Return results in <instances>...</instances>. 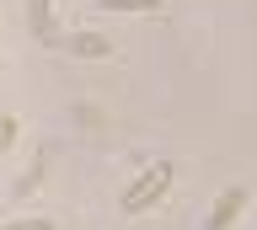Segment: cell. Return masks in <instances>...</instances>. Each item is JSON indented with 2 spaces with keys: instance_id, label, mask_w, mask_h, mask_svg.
Returning a JSON list of instances; mask_svg holds the SVG:
<instances>
[{
  "instance_id": "obj_8",
  "label": "cell",
  "mask_w": 257,
  "mask_h": 230,
  "mask_svg": "<svg viewBox=\"0 0 257 230\" xmlns=\"http://www.w3.org/2000/svg\"><path fill=\"white\" fill-rule=\"evenodd\" d=\"M6 230H54V219H11Z\"/></svg>"
},
{
  "instance_id": "obj_4",
  "label": "cell",
  "mask_w": 257,
  "mask_h": 230,
  "mask_svg": "<svg viewBox=\"0 0 257 230\" xmlns=\"http://www.w3.org/2000/svg\"><path fill=\"white\" fill-rule=\"evenodd\" d=\"M96 11H156L161 0H91Z\"/></svg>"
},
{
  "instance_id": "obj_7",
  "label": "cell",
  "mask_w": 257,
  "mask_h": 230,
  "mask_svg": "<svg viewBox=\"0 0 257 230\" xmlns=\"http://www.w3.org/2000/svg\"><path fill=\"white\" fill-rule=\"evenodd\" d=\"M38 177H43V155H38V161H32V171L22 182H16V193H32V187H38Z\"/></svg>"
},
{
  "instance_id": "obj_6",
  "label": "cell",
  "mask_w": 257,
  "mask_h": 230,
  "mask_svg": "<svg viewBox=\"0 0 257 230\" xmlns=\"http://www.w3.org/2000/svg\"><path fill=\"white\" fill-rule=\"evenodd\" d=\"M16 134H22V123L6 113V118H0V155H11V150H16Z\"/></svg>"
},
{
  "instance_id": "obj_1",
  "label": "cell",
  "mask_w": 257,
  "mask_h": 230,
  "mask_svg": "<svg viewBox=\"0 0 257 230\" xmlns=\"http://www.w3.org/2000/svg\"><path fill=\"white\" fill-rule=\"evenodd\" d=\"M172 177H177V171H172V161L145 166L140 177L123 187V198H118V203H123V214H145L150 203H161V198H166V187H172Z\"/></svg>"
},
{
  "instance_id": "obj_5",
  "label": "cell",
  "mask_w": 257,
  "mask_h": 230,
  "mask_svg": "<svg viewBox=\"0 0 257 230\" xmlns=\"http://www.w3.org/2000/svg\"><path fill=\"white\" fill-rule=\"evenodd\" d=\"M32 27L38 33H54V0H32Z\"/></svg>"
},
{
  "instance_id": "obj_2",
  "label": "cell",
  "mask_w": 257,
  "mask_h": 230,
  "mask_svg": "<svg viewBox=\"0 0 257 230\" xmlns=\"http://www.w3.org/2000/svg\"><path fill=\"white\" fill-rule=\"evenodd\" d=\"M241 209H246V187L220 193V198H214V209H209V219H204V230H230L241 219Z\"/></svg>"
},
{
  "instance_id": "obj_3",
  "label": "cell",
  "mask_w": 257,
  "mask_h": 230,
  "mask_svg": "<svg viewBox=\"0 0 257 230\" xmlns=\"http://www.w3.org/2000/svg\"><path fill=\"white\" fill-rule=\"evenodd\" d=\"M64 49L75 54V59H112V38H102V33H75V38H64Z\"/></svg>"
}]
</instances>
